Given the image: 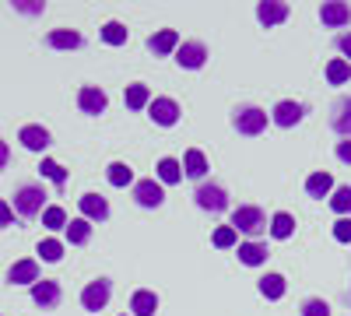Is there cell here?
I'll use <instances>...</instances> for the list:
<instances>
[{
    "label": "cell",
    "mask_w": 351,
    "mask_h": 316,
    "mask_svg": "<svg viewBox=\"0 0 351 316\" xmlns=\"http://www.w3.org/2000/svg\"><path fill=\"white\" fill-rule=\"evenodd\" d=\"M46 42H49L53 49H77V46H81V36L71 32V28H56V32L46 36Z\"/></svg>",
    "instance_id": "obj_21"
},
{
    "label": "cell",
    "mask_w": 351,
    "mask_h": 316,
    "mask_svg": "<svg viewBox=\"0 0 351 316\" xmlns=\"http://www.w3.org/2000/svg\"><path fill=\"white\" fill-rule=\"evenodd\" d=\"M148 109H152V120L162 123V127H172L176 120H180V106H176L172 99H155Z\"/></svg>",
    "instance_id": "obj_13"
},
{
    "label": "cell",
    "mask_w": 351,
    "mask_h": 316,
    "mask_svg": "<svg viewBox=\"0 0 351 316\" xmlns=\"http://www.w3.org/2000/svg\"><path fill=\"white\" fill-rule=\"evenodd\" d=\"M193 197H197V204H200L204 211H225V208H228L225 190H221V186H215V183H200Z\"/></svg>",
    "instance_id": "obj_5"
},
{
    "label": "cell",
    "mask_w": 351,
    "mask_h": 316,
    "mask_svg": "<svg viewBox=\"0 0 351 316\" xmlns=\"http://www.w3.org/2000/svg\"><path fill=\"white\" fill-rule=\"evenodd\" d=\"M183 172H186L190 180H204V172H208V158H204V151L190 148L186 158H183Z\"/></svg>",
    "instance_id": "obj_18"
},
{
    "label": "cell",
    "mask_w": 351,
    "mask_h": 316,
    "mask_svg": "<svg viewBox=\"0 0 351 316\" xmlns=\"http://www.w3.org/2000/svg\"><path fill=\"white\" fill-rule=\"evenodd\" d=\"M8 158H11V151H8V145H4V141H0V169L8 165Z\"/></svg>",
    "instance_id": "obj_42"
},
{
    "label": "cell",
    "mask_w": 351,
    "mask_h": 316,
    "mask_svg": "<svg viewBox=\"0 0 351 316\" xmlns=\"http://www.w3.org/2000/svg\"><path fill=\"white\" fill-rule=\"evenodd\" d=\"M334 130H337V134H344V137H351V99H344V102L337 106V117H334Z\"/></svg>",
    "instance_id": "obj_30"
},
{
    "label": "cell",
    "mask_w": 351,
    "mask_h": 316,
    "mask_svg": "<svg viewBox=\"0 0 351 316\" xmlns=\"http://www.w3.org/2000/svg\"><path fill=\"white\" fill-rule=\"evenodd\" d=\"M39 256H43V260H49V264H56L64 256V243L60 239H43L39 243Z\"/></svg>",
    "instance_id": "obj_32"
},
{
    "label": "cell",
    "mask_w": 351,
    "mask_h": 316,
    "mask_svg": "<svg viewBox=\"0 0 351 316\" xmlns=\"http://www.w3.org/2000/svg\"><path fill=\"white\" fill-rule=\"evenodd\" d=\"M334 190V176L330 172H313V176L306 180V193L309 197H327Z\"/></svg>",
    "instance_id": "obj_19"
},
{
    "label": "cell",
    "mask_w": 351,
    "mask_h": 316,
    "mask_svg": "<svg viewBox=\"0 0 351 316\" xmlns=\"http://www.w3.org/2000/svg\"><path fill=\"white\" fill-rule=\"evenodd\" d=\"M148 46H152L158 56H169L172 49H180V36H176L172 28H162L158 36H152V42H148Z\"/></svg>",
    "instance_id": "obj_20"
},
{
    "label": "cell",
    "mask_w": 351,
    "mask_h": 316,
    "mask_svg": "<svg viewBox=\"0 0 351 316\" xmlns=\"http://www.w3.org/2000/svg\"><path fill=\"white\" fill-rule=\"evenodd\" d=\"M302 316H330V306H327L324 299H309V302L302 306Z\"/></svg>",
    "instance_id": "obj_37"
},
{
    "label": "cell",
    "mask_w": 351,
    "mask_h": 316,
    "mask_svg": "<svg viewBox=\"0 0 351 316\" xmlns=\"http://www.w3.org/2000/svg\"><path fill=\"white\" fill-rule=\"evenodd\" d=\"M330 208H334L337 215H348V211H351V186H337V190H334Z\"/></svg>",
    "instance_id": "obj_34"
},
{
    "label": "cell",
    "mask_w": 351,
    "mask_h": 316,
    "mask_svg": "<svg viewBox=\"0 0 351 316\" xmlns=\"http://www.w3.org/2000/svg\"><path fill=\"white\" fill-rule=\"evenodd\" d=\"M8 281H11V284H36V281H39V264H36V260H18V264H11Z\"/></svg>",
    "instance_id": "obj_14"
},
{
    "label": "cell",
    "mask_w": 351,
    "mask_h": 316,
    "mask_svg": "<svg viewBox=\"0 0 351 316\" xmlns=\"http://www.w3.org/2000/svg\"><path fill=\"white\" fill-rule=\"evenodd\" d=\"M11 221H14V208L8 200H0V225H11Z\"/></svg>",
    "instance_id": "obj_39"
},
{
    "label": "cell",
    "mask_w": 351,
    "mask_h": 316,
    "mask_svg": "<svg viewBox=\"0 0 351 316\" xmlns=\"http://www.w3.org/2000/svg\"><path fill=\"white\" fill-rule=\"evenodd\" d=\"M256 18H260L263 25H281V21L288 18V4H285V0H260Z\"/></svg>",
    "instance_id": "obj_12"
},
{
    "label": "cell",
    "mask_w": 351,
    "mask_h": 316,
    "mask_svg": "<svg viewBox=\"0 0 351 316\" xmlns=\"http://www.w3.org/2000/svg\"><path fill=\"white\" fill-rule=\"evenodd\" d=\"M32 302L36 306H43V309H56V306H60V284H56V281H36L32 284Z\"/></svg>",
    "instance_id": "obj_7"
},
{
    "label": "cell",
    "mask_w": 351,
    "mask_h": 316,
    "mask_svg": "<svg viewBox=\"0 0 351 316\" xmlns=\"http://www.w3.org/2000/svg\"><path fill=\"white\" fill-rule=\"evenodd\" d=\"M130 309H134V316H155V309H158V295L148 292V289H141V292H134Z\"/></svg>",
    "instance_id": "obj_16"
},
{
    "label": "cell",
    "mask_w": 351,
    "mask_h": 316,
    "mask_svg": "<svg viewBox=\"0 0 351 316\" xmlns=\"http://www.w3.org/2000/svg\"><path fill=\"white\" fill-rule=\"evenodd\" d=\"M18 141L28 148V151H46L49 148V130L46 127H21V134H18Z\"/></svg>",
    "instance_id": "obj_11"
},
{
    "label": "cell",
    "mask_w": 351,
    "mask_h": 316,
    "mask_svg": "<svg viewBox=\"0 0 351 316\" xmlns=\"http://www.w3.org/2000/svg\"><path fill=\"white\" fill-rule=\"evenodd\" d=\"M109 295H112V284H109L106 278H99V281H92V284L81 292V306L92 309V313H99V309H106Z\"/></svg>",
    "instance_id": "obj_4"
},
{
    "label": "cell",
    "mask_w": 351,
    "mask_h": 316,
    "mask_svg": "<svg viewBox=\"0 0 351 316\" xmlns=\"http://www.w3.org/2000/svg\"><path fill=\"white\" fill-rule=\"evenodd\" d=\"M39 172H43V176H46V180H53L56 186H60V183H67V169H64L60 162H53V158H43V165H39Z\"/></svg>",
    "instance_id": "obj_29"
},
{
    "label": "cell",
    "mask_w": 351,
    "mask_h": 316,
    "mask_svg": "<svg viewBox=\"0 0 351 316\" xmlns=\"http://www.w3.org/2000/svg\"><path fill=\"white\" fill-rule=\"evenodd\" d=\"M130 180H134L130 165H123V162H112V165H109V183H112V186H127Z\"/></svg>",
    "instance_id": "obj_33"
},
{
    "label": "cell",
    "mask_w": 351,
    "mask_h": 316,
    "mask_svg": "<svg viewBox=\"0 0 351 316\" xmlns=\"http://www.w3.org/2000/svg\"><path fill=\"white\" fill-rule=\"evenodd\" d=\"M18 11H25V14H39L43 11V4H14Z\"/></svg>",
    "instance_id": "obj_41"
},
{
    "label": "cell",
    "mask_w": 351,
    "mask_h": 316,
    "mask_svg": "<svg viewBox=\"0 0 351 316\" xmlns=\"http://www.w3.org/2000/svg\"><path fill=\"white\" fill-rule=\"evenodd\" d=\"M77 208H81V218H88V221H106L109 218V204H106V197H99V193H84L77 200Z\"/></svg>",
    "instance_id": "obj_9"
},
{
    "label": "cell",
    "mask_w": 351,
    "mask_h": 316,
    "mask_svg": "<svg viewBox=\"0 0 351 316\" xmlns=\"http://www.w3.org/2000/svg\"><path fill=\"white\" fill-rule=\"evenodd\" d=\"M176 60H180V67L197 71V67H204V60H208V46L204 42H183L180 49H176Z\"/></svg>",
    "instance_id": "obj_8"
},
{
    "label": "cell",
    "mask_w": 351,
    "mask_h": 316,
    "mask_svg": "<svg viewBox=\"0 0 351 316\" xmlns=\"http://www.w3.org/2000/svg\"><path fill=\"white\" fill-rule=\"evenodd\" d=\"M348 77H351V64L348 60H330L327 64V81L330 84H344Z\"/></svg>",
    "instance_id": "obj_31"
},
{
    "label": "cell",
    "mask_w": 351,
    "mask_h": 316,
    "mask_svg": "<svg viewBox=\"0 0 351 316\" xmlns=\"http://www.w3.org/2000/svg\"><path fill=\"white\" fill-rule=\"evenodd\" d=\"M43 225L53 228V232H56V228H67V215H64V208H46V211H43Z\"/></svg>",
    "instance_id": "obj_35"
},
{
    "label": "cell",
    "mask_w": 351,
    "mask_h": 316,
    "mask_svg": "<svg viewBox=\"0 0 351 316\" xmlns=\"http://www.w3.org/2000/svg\"><path fill=\"white\" fill-rule=\"evenodd\" d=\"M106 102H109V99H106V92H102V88H92V84L77 92V106H81L84 112H102V109H106Z\"/></svg>",
    "instance_id": "obj_15"
},
{
    "label": "cell",
    "mask_w": 351,
    "mask_h": 316,
    "mask_svg": "<svg viewBox=\"0 0 351 316\" xmlns=\"http://www.w3.org/2000/svg\"><path fill=\"white\" fill-rule=\"evenodd\" d=\"M263 127H267V112H263V109L246 106V109H239V112H236V130H239V134L256 137V134H263Z\"/></svg>",
    "instance_id": "obj_3"
},
{
    "label": "cell",
    "mask_w": 351,
    "mask_h": 316,
    "mask_svg": "<svg viewBox=\"0 0 351 316\" xmlns=\"http://www.w3.org/2000/svg\"><path fill=\"white\" fill-rule=\"evenodd\" d=\"M334 239H337V243H351V218H341V221L334 225Z\"/></svg>",
    "instance_id": "obj_38"
},
{
    "label": "cell",
    "mask_w": 351,
    "mask_h": 316,
    "mask_svg": "<svg viewBox=\"0 0 351 316\" xmlns=\"http://www.w3.org/2000/svg\"><path fill=\"white\" fill-rule=\"evenodd\" d=\"M43 204H46V193H43V186H21L18 193H14V211L21 215V218H36V215H43Z\"/></svg>",
    "instance_id": "obj_2"
},
{
    "label": "cell",
    "mask_w": 351,
    "mask_h": 316,
    "mask_svg": "<svg viewBox=\"0 0 351 316\" xmlns=\"http://www.w3.org/2000/svg\"><path fill=\"white\" fill-rule=\"evenodd\" d=\"M337 158L351 165V141H341V145H337Z\"/></svg>",
    "instance_id": "obj_40"
},
{
    "label": "cell",
    "mask_w": 351,
    "mask_h": 316,
    "mask_svg": "<svg viewBox=\"0 0 351 316\" xmlns=\"http://www.w3.org/2000/svg\"><path fill=\"white\" fill-rule=\"evenodd\" d=\"M319 18H324V25H330V28H341V25L351 21V8L344 4V0H327V4L319 8Z\"/></svg>",
    "instance_id": "obj_10"
},
{
    "label": "cell",
    "mask_w": 351,
    "mask_h": 316,
    "mask_svg": "<svg viewBox=\"0 0 351 316\" xmlns=\"http://www.w3.org/2000/svg\"><path fill=\"white\" fill-rule=\"evenodd\" d=\"M239 260L250 264V267L263 264V260H267V246H263V243H243L239 246Z\"/></svg>",
    "instance_id": "obj_22"
},
{
    "label": "cell",
    "mask_w": 351,
    "mask_h": 316,
    "mask_svg": "<svg viewBox=\"0 0 351 316\" xmlns=\"http://www.w3.org/2000/svg\"><path fill=\"white\" fill-rule=\"evenodd\" d=\"M215 246H218V250L236 246V228H232V225H221L218 232H215Z\"/></svg>",
    "instance_id": "obj_36"
},
{
    "label": "cell",
    "mask_w": 351,
    "mask_h": 316,
    "mask_svg": "<svg viewBox=\"0 0 351 316\" xmlns=\"http://www.w3.org/2000/svg\"><path fill=\"white\" fill-rule=\"evenodd\" d=\"M102 39H106L109 46H123V42H127V25L106 21V25H102Z\"/></svg>",
    "instance_id": "obj_27"
},
{
    "label": "cell",
    "mask_w": 351,
    "mask_h": 316,
    "mask_svg": "<svg viewBox=\"0 0 351 316\" xmlns=\"http://www.w3.org/2000/svg\"><path fill=\"white\" fill-rule=\"evenodd\" d=\"M260 292L267 295V299H281V295H285V278H281V274L260 278Z\"/></svg>",
    "instance_id": "obj_28"
},
{
    "label": "cell",
    "mask_w": 351,
    "mask_h": 316,
    "mask_svg": "<svg viewBox=\"0 0 351 316\" xmlns=\"http://www.w3.org/2000/svg\"><path fill=\"white\" fill-rule=\"evenodd\" d=\"M127 106H130V109H144V106H152V92H148V84H130V88H127Z\"/></svg>",
    "instance_id": "obj_26"
},
{
    "label": "cell",
    "mask_w": 351,
    "mask_h": 316,
    "mask_svg": "<svg viewBox=\"0 0 351 316\" xmlns=\"http://www.w3.org/2000/svg\"><path fill=\"white\" fill-rule=\"evenodd\" d=\"M302 120V106L299 102H278V109H274V123L278 127H295Z\"/></svg>",
    "instance_id": "obj_17"
},
{
    "label": "cell",
    "mask_w": 351,
    "mask_h": 316,
    "mask_svg": "<svg viewBox=\"0 0 351 316\" xmlns=\"http://www.w3.org/2000/svg\"><path fill=\"white\" fill-rule=\"evenodd\" d=\"M232 228L236 232H246V236H260L263 228H267V215H263L260 208H236L232 211Z\"/></svg>",
    "instance_id": "obj_1"
},
{
    "label": "cell",
    "mask_w": 351,
    "mask_h": 316,
    "mask_svg": "<svg viewBox=\"0 0 351 316\" xmlns=\"http://www.w3.org/2000/svg\"><path fill=\"white\" fill-rule=\"evenodd\" d=\"M341 49H344V53L351 56V36H344V39H341Z\"/></svg>",
    "instance_id": "obj_43"
},
{
    "label": "cell",
    "mask_w": 351,
    "mask_h": 316,
    "mask_svg": "<svg viewBox=\"0 0 351 316\" xmlns=\"http://www.w3.org/2000/svg\"><path fill=\"white\" fill-rule=\"evenodd\" d=\"M88 236H92V221H88V218H74V221L67 225V239H71L74 246L88 243Z\"/></svg>",
    "instance_id": "obj_24"
},
{
    "label": "cell",
    "mask_w": 351,
    "mask_h": 316,
    "mask_svg": "<svg viewBox=\"0 0 351 316\" xmlns=\"http://www.w3.org/2000/svg\"><path fill=\"white\" fill-rule=\"evenodd\" d=\"M291 232H295V218H291V215L281 211V215L271 218V236H274V239H288Z\"/></svg>",
    "instance_id": "obj_23"
},
{
    "label": "cell",
    "mask_w": 351,
    "mask_h": 316,
    "mask_svg": "<svg viewBox=\"0 0 351 316\" xmlns=\"http://www.w3.org/2000/svg\"><path fill=\"white\" fill-rule=\"evenodd\" d=\"M158 180L162 183H180L183 180V165L176 162V158H162L158 162Z\"/></svg>",
    "instance_id": "obj_25"
},
{
    "label": "cell",
    "mask_w": 351,
    "mask_h": 316,
    "mask_svg": "<svg viewBox=\"0 0 351 316\" xmlns=\"http://www.w3.org/2000/svg\"><path fill=\"white\" fill-rule=\"evenodd\" d=\"M134 197H137L141 208H158L162 200H165V190L155 180H141V183H134Z\"/></svg>",
    "instance_id": "obj_6"
}]
</instances>
